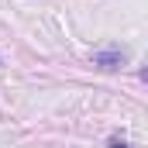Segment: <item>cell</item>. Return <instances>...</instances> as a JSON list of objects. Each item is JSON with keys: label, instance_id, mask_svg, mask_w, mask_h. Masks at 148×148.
Wrapping results in <instances>:
<instances>
[{"label": "cell", "instance_id": "cell-1", "mask_svg": "<svg viewBox=\"0 0 148 148\" xmlns=\"http://www.w3.org/2000/svg\"><path fill=\"white\" fill-rule=\"evenodd\" d=\"M93 62L100 69H117V66H124V52H97Z\"/></svg>", "mask_w": 148, "mask_h": 148}, {"label": "cell", "instance_id": "cell-2", "mask_svg": "<svg viewBox=\"0 0 148 148\" xmlns=\"http://www.w3.org/2000/svg\"><path fill=\"white\" fill-rule=\"evenodd\" d=\"M110 148H131V145H127V141H121V138H114V141H110Z\"/></svg>", "mask_w": 148, "mask_h": 148}]
</instances>
